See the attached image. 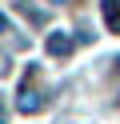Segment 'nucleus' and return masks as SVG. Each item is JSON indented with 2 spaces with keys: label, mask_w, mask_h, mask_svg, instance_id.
Returning <instances> with one entry per match:
<instances>
[{
  "label": "nucleus",
  "mask_w": 120,
  "mask_h": 124,
  "mask_svg": "<svg viewBox=\"0 0 120 124\" xmlns=\"http://www.w3.org/2000/svg\"><path fill=\"white\" fill-rule=\"evenodd\" d=\"M44 48H48V56H68V52H72V36L68 32H52L44 40Z\"/></svg>",
  "instance_id": "f257e3e1"
},
{
  "label": "nucleus",
  "mask_w": 120,
  "mask_h": 124,
  "mask_svg": "<svg viewBox=\"0 0 120 124\" xmlns=\"http://www.w3.org/2000/svg\"><path fill=\"white\" fill-rule=\"evenodd\" d=\"M104 24L108 32H120V0H104Z\"/></svg>",
  "instance_id": "f03ea898"
},
{
  "label": "nucleus",
  "mask_w": 120,
  "mask_h": 124,
  "mask_svg": "<svg viewBox=\"0 0 120 124\" xmlns=\"http://www.w3.org/2000/svg\"><path fill=\"white\" fill-rule=\"evenodd\" d=\"M4 28H8V16H0V32H4Z\"/></svg>",
  "instance_id": "7ed1b4c3"
},
{
  "label": "nucleus",
  "mask_w": 120,
  "mask_h": 124,
  "mask_svg": "<svg viewBox=\"0 0 120 124\" xmlns=\"http://www.w3.org/2000/svg\"><path fill=\"white\" fill-rule=\"evenodd\" d=\"M0 124H4V112H0Z\"/></svg>",
  "instance_id": "20e7f679"
}]
</instances>
